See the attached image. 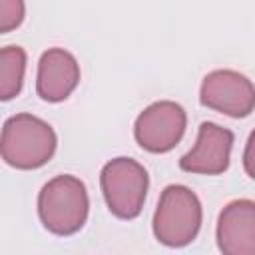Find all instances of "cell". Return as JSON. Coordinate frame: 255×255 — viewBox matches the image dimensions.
I'll return each instance as SVG.
<instances>
[{
    "instance_id": "10",
    "label": "cell",
    "mask_w": 255,
    "mask_h": 255,
    "mask_svg": "<svg viewBox=\"0 0 255 255\" xmlns=\"http://www.w3.org/2000/svg\"><path fill=\"white\" fill-rule=\"evenodd\" d=\"M26 74V50L22 46H4L0 50V100L8 102L22 92Z\"/></svg>"
},
{
    "instance_id": "4",
    "label": "cell",
    "mask_w": 255,
    "mask_h": 255,
    "mask_svg": "<svg viewBox=\"0 0 255 255\" xmlns=\"http://www.w3.org/2000/svg\"><path fill=\"white\" fill-rule=\"evenodd\" d=\"M100 185L112 215L118 219H135L147 195L149 175L139 161L122 155L102 167Z\"/></svg>"
},
{
    "instance_id": "1",
    "label": "cell",
    "mask_w": 255,
    "mask_h": 255,
    "mask_svg": "<svg viewBox=\"0 0 255 255\" xmlns=\"http://www.w3.org/2000/svg\"><path fill=\"white\" fill-rule=\"evenodd\" d=\"M90 213L86 183L70 173L48 179L38 193V217L42 225L60 237L78 233Z\"/></svg>"
},
{
    "instance_id": "6",
    "label": "cell",
    "mask_w": 255,
    "mask_h": 255,
    "mask_svg": "<svg viewBox=\"0 0 255 255\" xmlns=\"http://www.w3.org/2000/svg\"><path fill=\"white\" fill-rule=\"evenodd\" d=\"M199 102L229 118H247L255 110V86L235 70H213L201 80Z\"/></svg>"
},
{
    "instance_id": "2",
    "label": "cell",
    "mask_w": 255,
    "mask_h": 255,
    "mask_svg": "<svg viewBox=\"0 0 255 255\" xmlns=\"http://www.w3.org/2000/svg\"><path fill=\"white\" fill-rule=\"evenodd\" d=\"M58 147L54 128L38 116L16 114L4 122L0 153L16 169H38L46 165Z\"/></svg>"
},
{
    "instance_id": "3",
    "label": "cell",
    "mask_w": 255,
    "mask_h": 255,
    "mask_svg": "<svg viewBox=\"0 0 255 255\" xmlns=\"http://www.w3.org/2000/svg\"><path fill=\"white\" fill-rule=\"evenodd\" d=\"M203 221V209L197 193L181 183L167 185L157 201L153 213V235L165 247H185L189 245Z\"/></svg>"
},
{
    "instance_id": "8",
    "label": "cell",
    "mask_w": 255,
    "mask_h": 255,
    "mask_svg": "<svg viewBox=\"0 0 255 255\" xmlns=\"http://www.w3.org/2000/svg\"><path fill=\"white\" fill-rule=\"evenodd\" d=\"M215 237L221 255H255V201H229L217 217Z\"/></svg>"
},
{
    "instance_id": "5",
    "label": "cell",
    "mask_w": 255,
    "mask_h": 255,
    "mask_svg": "<svg viewBox=\"0 0 255 255\" xmlns=\"http://www.w3.org/2000/svg\"><path fill=\"white\" fill-rule=\"evenodd\" d=\"M187 114L183 106L171 100H159L143 108L133 124L137 145L149 153H167L183 137Z\"/></svg>"
},
{
    "instance_id": "12",
    "label": "cell",
    "mask_w": 255,
    "mask_h": 255,
    "mask_svg": "<svg viewBox=\"0 0 255 255\" xmlns=\"http://www.w3.org/2000/svg\"><path fill=\"white\" fill-rule=\"evenodd\" d=\"M243 169L251 179H255V128L249 133L245 149H243Z\"/></svg>"
},
{
    "instance_id": "11",
    "label": "cell",
    "mask_w": 255,
    "mask_h": 255,
    "mask_svg": "<svg viewBox=\"0 0 255 255\" xmlns=\"http://www.w3.org/2000/svg\"><path fill=\"white\" fill-rule=\"evenodd\" d=\"M26 6L22 0H0V32L8 34L24 22Z\"/></svg>"
},
{
    "instance_id": "9",
    "label": "cell",
    "mask_w": 255,
    "mask_h": 255,
    "mask_svg": "<svg viewBox=\"0 0 255 255\" xmlns=\"http://www.w3.org/2000/svg\"><path fill=\"white\" fill-rule=\"evenodd\" d=\"M80 84V64L64 48H48L38 62L36 94L50 104L64 102Z\"/></svg>"
},
{
    "instance_id": "7",
    "label": "cell",
    "mask_w": 255,
    "mask_h": 255,
    "mask_svg": "<svg viewBox=\"0 0 255 255\" xmlns=\"http://www.w3.org/2000/svg\"><path fill=\"white\" fill-rule=\"evenodd\" d=\"M235 135L215 122H203L197 129L195 145L181 155L179 167L187 173L219 175L227 171Z\"/></svg>"
}]
</instances>
